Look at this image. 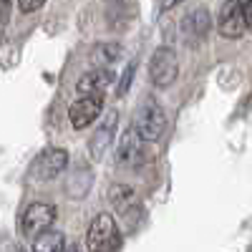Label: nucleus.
I'll return each mask as SVG.
<instances>
[{"mask_svg": "<svg viewBox=\"0 0 252 252\" xmlns=\"http://www.w3.org/2000/svg\"><path fill=\"white\" fill-rule=\"evenodd\" d=\"M136 0H106V20L114 31L126 28V23H131Z\"/></svg>", "mask_w": 252, "mask_h": 252, "instance_id": "f8f14e48", "label": "nucleus"}, {"mask_svg": "<svg viewBox=\"0 0 252 252\" xmlns=\"http://www.w3.org/2000/svg\"><path fill=\"white\" fill-rule=\"evenodd\" d=\"M66 247V237L58 229H43L40 235L33 237V252H61Z\"/></svg>", "mask_w": 252, "mask_h": 252, "instance_id": "2eb2a0df", "label": "nucleus"}, {"mask_svg": "<svg viewBox=\"0 0 252 252\" xmlns=\"http://www.w3.org/2000/svg\"><path fill=\"white\" fill-rule=\"evenodd\" d=\"M53 222H56V207L48 202H33L20 217V232H23V237L33 240L43 229H48Z\"/></svg>", "mask_w": 252, "mask_h": 252, "instance_id": "20e7f679", "label": "nucleus"}, {"mask_svg": "<svg viewBox=\"0 0 252 252\" xmlns=\"http://www.w3.org/2000/svg\"><path fill=\"white\" fill-rule=\"evenodd\" d=\"M61 252H81V247H78V245H66Z\"/></svg>", "mask_w": 252, "mask_h": 252, "instance_id": "412c9836", "label": "nucleus"}, {"mask_svg": "<svg viewBox=\"0 0 252 252\" xmlns=\"http://www.w3.org/2000/svg\"><path fill=\"white\" fill-rule=\"evenodd\" d=\"M109 199L116 207V212H121V215H129L139 207V194L131 184H114L109 192Z\"/></svg>", "mask_w": 252, "mask_h": 252, "instance_id": "ddd939ff", "label": "nucleus"}, {"mask_svg": "<svg viewBox=\"0 0 252 252\" xmlns=\"http://www.w3.org/2000/svg\"><path fill=\"white\" fill-rule=\"evenodd\" d=\"M131 129L144 139V141H157L164 129H166V114L161 109V103L152 96H146L141 103H139V109L134 114V124H131Z\"/></svg>", "mask_w": 252, "mask_h": 252, "instance_id": "f257e3e1", "label": "nucleus"}, {"mask_svg": "<svg viewBox=\"0 0 252 252\" xmlns=\"http://www.w3.org/2000/svg\"><path fill=\"white\" fill-rule=\"evenodd\" d=\"M46 0H18V8L20 13H35L38 8H43Z\"/></svg>", "mask_w": 252, "mask_h": 252, "instance_id": "a211bd4d", "label": "nucleus"}, {"mask_svg": "<svg viewBox=\"0 0 252 252\" xmlns=\"http://www.w3.org/2000/svg\"><path fill=\"white\" fill-rule=\"evenodd\" d=\"M116 129H119V114L116 111H109L106 114V121H103L98 129L94 131V136L89 141V152H91V157L96 161L103 159V154H106V149L111 146V141L116 136Z\"/></svg>", "mask_w": 252, "mask_h": 252, "instance_id": "1a4fd4ad", "label": "nucleus"}, {"mask_svg": "<svg viewBox=\"0 0 252 252\" xmlns=\"http://www.w3.org/2000/svg\"><path fill=\"white\" fill-rule=\"evenodd\" d=\"M121 58V46L119 43H96L89 53V63L94 68H111L114 63Z\"/></svg>", "mask_w": 252, "mask_h": 252, "instance_id": "4468645a", "label": "nucleus"}, {"mask_svg": "<svg viewBox=\"0 0 252 252\" xmlns=\"http://www.w3.org/2000/svg\"><path fill=\"white\" fill-rule=\"evenodd\" d=\"M220 33L224 38H240L245 33V18H242V10H240V3L235 0H227L220 10Z\"/></svg>", "mask_w": 252, "mask_h": 252, "instance_id": "9b49d317", "label": "nucleus"}, {"mask_svg": "<svg viewBox=\"0 0 252 252\" xmlns=\"http://www.w3.org/2000/svg\"><path fill=\"white\" fill-rule=\"evenodd\" d=\"M146 159V144L144 139L134 131V129H126L124 136L119 139V146H116V164L121 166H141Z\"/></svg>", "mask_w": 252, "mask_h": 252, "instance_id": "423d86ee", "label": "nucleus"}, {"mask_svg": "<svg viewBox=\"0 0 252 252\" xmlns=\"http://www.w3.org/2000/svg\"><path fill=\"white\" fill-rule=\"evenodd\" d=\"M121 242V235H119V227L114 222L111 215L101 212L91 220L89 224V232H86V247L89 252H114Z\"/></svg>", "mask_w": 252, "mask_h": 252, "instance_id": "f03ea898", "label": "nucleus"}, {"mask_svg": "<svg viewBox=\"0 0 252 252\" xmlns=\"http://www.w3.org/2000/svg\"><path fill=\"white\" fill-rule=\"evenodd\" d=\"M68 166V152L66 149H46L40 152L33 164H31V177L38 182H48L63 174V169Z\"/></svg>", "mask_w": 252, "mask_h": 252, "instance_id": "39448f33", "label": "nucleus"}, {"mask_svg": "<svg viewBox=\"0 0 252 252\" xmlns=\"http://www.w3.org/2000/svg\"><path fill=\"white\" fill-rule=\"evenodd\" d=\"M179 3H184V0H161V10H172Z\"/></svg>", "mask_w": 252, "mask_h": 252, "instance_id": "aec40b11", "label": "nucleus"}, {"mask_svg": "<svg viewBox=\"0 0 252 252\" xmlns=\"http://www.w3.org/2000/svg\"><path fill=\"white\" fill-rule=\"evenodd\" d=\"M149 76H152V83L159 89H169L172 83L177 81L179 76V58L172 48H157L152 61H149Z\"/></svg>", "mask_w": 252, "mask_h": 252, "instance_id": "7ed1b4c3", "label": "nucleus"}, {"mask_svg": "<svg viewBox=\"0 0 252 252\" xmlns=\"http://www.w3.org/2000/svg\"><path fill=\"white\" fill-rule=\"evenodd\" d=\"M8 252H26V250H20V247H10Z\"/></svg>", "mask_w": 252, "mask_h": 252, "instance_id": "4be33fe9", "label": "nucleus"}, {"mask_svg": "<svg viewBox=\"0 0 252 252\" xmlns=\"http://www.w3.org/2000/svg\"><path fill=\"white\" fill-rule=\"evenodd\" d=\"M10 5H13V0H0V38H3V33L10 23Z\"/></svg>", "mask_w": 252, "mask_h": 252, "instance_id": "f3484780", "label": "nucleus"}, {"mask_svg": "<svg viewBox=\"0 0 252 252\" xmlns=\"http://www.w3.org/2000/svg\"><path fill=\"white\" fill-rule=\"evenodd\" d=\"M240 10H242V18H245V28L252 31V0H242Z\"/></svg>", "mask_w": 252, "mask_h": 252, "instance_id": "6ab92c4d", "label": "nucleus"}, {"mask_svg": "<svg viewBox=\"0 0 252 252\" xmlns=\"http://www.w3.org/2000/svg\"><path fill=\"white\" fill-rule=\"evenodd\" d=\"M114 83V73L111 68H94L89 73H83L76 83V91L81 96H103L106 89Z\"/></svg>", "mask_w": 252, "mask_h": 252, "instance_id": "9d476101", "label": "nucleus"}, {"mask_svg": "<svg viewBox=\"0 0 252 252\" xmlns=\"http://www.w3.org/2000/svg\"><path fill=\"white\" fill-rule=\"evenodd\" d=\"M136 66H139L136 61H129V66H126V71H124V76H121V81H119V89H116L119 96H124L126 91H129L131 81H134V73H136Z\"/></svg>", "mask_w": 252, "mask_h": 252, "instance_id": "dca6fc26", "label": "nucleus"}, {"mask_svg": "<svg viewBox=\"0 0 252 252\" xmlns=\"http://www.w3.org/2000/svg\"><path fill=\"white\" fill-rule=\"evenodd\" d=\"M101 109H103V96H81L78 101H73L68 109V119L73 124V129H86L89 124L98 119Z\"/></svg>", "mask_w": 252, "mask_h": 252, "instance_id": "0eeeda50", "label": "nucleus"}, {"mask_svg": "<svg viewBox=\"0 0 252 252\" xmlns=\"http://www.w3.org/2000/svg\"><path fill=\"white\" fill-rule=\"evenodd\" d=\"M209 28H212V15L207 8H192L182 18V35L189 43H199L202 38H207Z\"/></svg>", "mask_w": 252, "mask_h": 252, "instance_id": "6e6552de", "label": "nucleus"}]
</instances>
